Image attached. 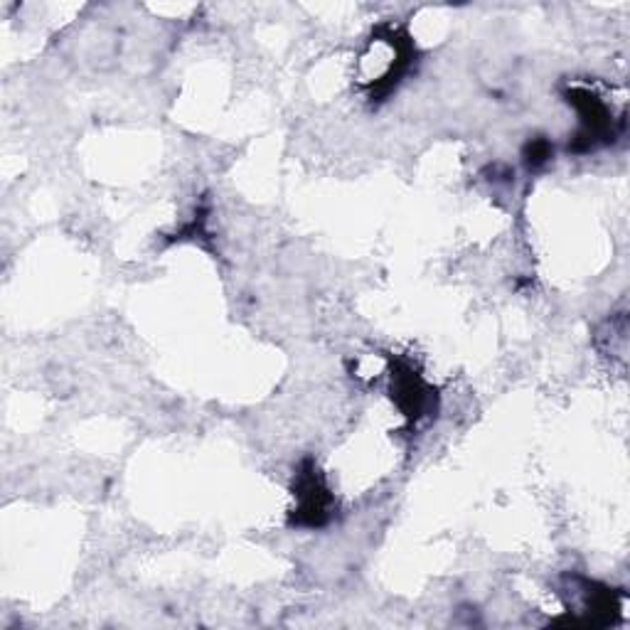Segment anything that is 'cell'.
<instances>
[{"label":"cell","instance_id":"1","mask_svg":"<svg viewBox=\"0 0 630 630\" xmlns=\"http://www.w3.org/2000/svg\"><path fill=\"white\" fill-rule=\"evenodd\" d=\"M296 522L308 524V528H318L325 520L331 518V505L333 495L328 485L323 483L321 473L313 469L311 463H306V469L301 471L298 483H296Z\"/></svg>","mask_w":630,"mask_h":630},{"label":"cell","instance_id":"2","mask_svg":"<svg viewBox=\"0 0 630 630\" xmlns=\"http://www.w3.org/2000/svg\"><path fill=\"white\" fill-rule=\"evenodd\" d=\"M392 392L396 404H400V410L410 419L422 416L431 396V390L412 367H404L402 372L396 370V375L392 377Z\"/></svg>","mask_w":630,"mask_h":630}]
</instances>
